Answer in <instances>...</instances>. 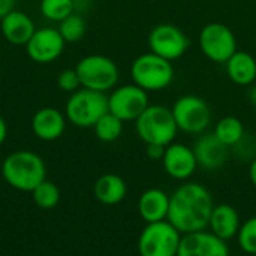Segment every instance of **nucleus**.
<instances>
[{
    "label": "nucleus",
    "instance_id": "1",
    "mask_svg": "<svg viewBox=\"0 0 256 256\" xmlns=\"http://www.w3.org/2000/svg\"><path fill=\"white\" fill-rule=\"evenodd\" d=\"M214 207L212 194L196 182H188L170 195L168 222L182 234L204 231L208 228L212 210Z\"/></svg>",
    "mask_w": 256,
    "mask_h": 256
},
{
    "label": "nucleus",
    "instance_id": "2",
    "mask_svg": "<svg viewBox=\"0 0 256 256\" xmlns=\"http://www.w3.org/2000/svg\"><path fill=\"white\" fill-rule=\"evenodd\" d=\"M2 176L10 188L21 192H33L36 186L46 180V166L39 154L18 150L3 160Z\"/></svg>",
    "mask_w": 256,
    "mask_h": 256
},
{
    "label": "nucleus",
    "instance_id": "3",
    "mask_svg": "<svg viewBox=\"0 0 256 256\" xmlns=\"http://www.w3.org/2000/svg\"><path fill=\"white\" fill-rule=\"evenodd\" d=\"M135 130L144 144L170 146L176 141L178 128L171 108L165 105H148L135 120Z\"/></svg>",
    "mask_w": 256,
    "mask_h": 256
},
{
    "label": "nucleus",
    "instance_id": "4",
    "mask_svg": "<svg viewBox=\"0 0 256 256\" xmlns=\"http://www.w3.org/2000/svg\"><path fill=\"white\" fill-rule=\"evenodd\" d=\"M176 72L172 62L148 51L138 56L130 64L132 82L150 92H160L168 88L174 81Z\"/></svg>",
    "mask_w": 256,
    "mask_h": 256
},
{
    "label": "nucleus",
    "instance_id": "5",
    "mask_svg": "<svg viewBox=\"0 0 256 256\" xmlns=\"http://www.w3.org/2000/svg\"><path fill=\"white\" fill-rule=\"evenodd\" d=\"M108 112L106 93L90 90L86 87L70 93L66 100L64 116L76 128H93L96 122Z\"/></svg>",
    "mask_w": 256,
    "mask_h": 256
},
{
    "label": "nucleus",
    "instance_id": "6",
    "mask_svg": "<svg viewBox=\"0 0 256 256\" xmlns=\"http://www.w3.org/2000/svg\"><path fill=\"white\" fill-rule=\"evenodd\" d=\"M75 70L80 76L81 87L106 93L117 87L120 80V69L117 63L102 54H88L82 57Z\"/></svg>",
    "mask_w": 256,
    "mask_h": 256
},
{
    "label": "nucleus",
    "instance_id": "7",
    "mask_svg": "<svg viewBox=\"0 0 256 256\" xmlns=\"http://www.w3.org/2000/svg\"><path fill=\"white\" fill-rule=\"evenodd\" d=\"M171 111L178 132H184L188 135H201L207 132L208 126L212 124L210 105L201 96L183 94L174 102Z\"/></svg>",
    "mask_w": 256,
    "mask_h": 256
},
{
    "label": "nucleus",
    "instance_id": "8",
    "mask_svg": "<svg viewBox=\"0 0 256 256\" xmlns=\"http://www.w3.org/2000/svg\"><path fill=\"white\" fill-rule=\"evenodd\" d=\"M182 232L168 220L147 224L138 237L140 256H177Z\"/></svg>",
    "mask_w": 256,
    "mask_h": 256
},
{
    "label": "nucleus",
    "instance_id": "9",
    "mask_svg": "<svg viewBox=\"0 0 256 256\" xmlns=\"http://www.w3.org/2000/svg\"><path fill=\"white\" fill-rule=\"evenodd\" d=\"M200 48L202 54L214 63H226L237 51L234 32L222 22H208L200 32Z\"/></svg>",
    "mask_w": 256,
    "mask_h": 256
},
{
    "label": "nucleus",
    "instance_id": "10",
    "mask_svg": "<svg viewBox=\"0 0 256 256\" xmlns=\"http://www.w3.org/2000/svg\"><path fill=\"white\" fill-rule=\"evenodd\" d=\"M148 105V93L134 82L118 86L108 94V111L123 123L135 122Z\"/></svg>",
    "mask_w": 256,
    "mask_h": 256
},
{
    "label": "nucleus",
    "instance_id": "11",
    "mask_svg": "<svg viewBox=\"0 0 256 256\" xmlns=\"http://www.w3.org/2000/svg\"><path fill=\"white\" fill-rule=\"evenodd\" d=\"M150 51L170 60H178L183 57L190 45L188 34L176 24L160 22L154 26L147 38Z\"/></svg>",
    "mask_w": 256,
    "mask_h": 256
},
{
    "label": "nucleus",
    "instance_id": "12",
    "mask_svg": "<svg viewBox=\"0 0 256 256\" xmlns=\"http://www.w3.org/2000/svg\"><path fill=\"white\" fill-rule=\"evenodd\" d=\"M64 39L58 28L42 27L36 28L33 36L24 45L28 58L39 64H48L56 62L64 51Z\"/></svg>",
    "mask_w": 256,
    "mask_h": 256
},
{
    "label": "nucleus",
    "instance_id": "13",
    "mask_svg": "<svg viewBox=\"0 0 256 256\" xmlns=\"http://www.w3.org/2000/svg\"><path fill=\"white\" fill-rule=\"evenodd\" d=\"M160 162L165 172L171 178L180 182L189 180L198 168V162L192 147L176 141L165 147V154Z\"/></svg>",
    "mask_w": 256,
    "mask_h": 256
},
{
    "label": "nucleus",
    "instance_id": "14",
    "mask_svg": "<svg viewBox=\"0 0 256 256\" xmlns=\"http://www.w3.org/2000/svg\"><path fill=\"white\" fill-rule=\"evenodd\" d=\"M177 256H230V248L225 240L204 230L183 234Z\"/></svg>",
    "mask_w": 256,
    "mask_h": 256
},
{
    "label": "nucleus",
    "instance_id": "15",
    "mask_svg": "<svg viewBox=\"0 0 256 256\" xmlns=\"http://www.w3.org/2000/svg\"><path fill=\"white\" fill-rule=\"evenodd\" d=\"M192 150L195 153L198 166L208 171L222 168L226 164L230 154V147H226L220 140H218L213 132H204L198 135L192 146Z\"/></svg>",
    "mask_w": 256,
    "mask_h": 256
},
{
    "label": "nucleus",
    "instance_id": "16",
    "mask_svg": "<svg viewBox=\"0 0 256 256\" xmlns=\"http://www.w3.org/2000/svg\"><path fill=\"white\" fill-rule=\"evenodd\" d=\"M66 128V116L52 106L38 110L32 117V130L42 141L58 140Z\"/></svg>",
    "mask_w": 256,
    "mask_h": 256
},
{
    "label": "nucleus",
    "instance_id": "17",
    "mask_svg": "<svg viewBox=\"0 0 256 256\" xmlns=\"http://www.w3.org/2000/svg\"><path fill=\"white\" fill-rule=\"evenodd\" d=\"M0 32L9 44L21 46L28 42L36 32V27L26 12L14 9L0 20Z\"/></svg>",
    "mask_w": 256,
    "mask_h": 256
},
{
    "label": "nucleus",
    "instance_id": "18",
    "mask_svg": "<svg viewBox=\"0 0 256 256\" xmlns=\"http://www.w3.org/2000/svg\"><path fill=\"white\" fill-rule=\"evenodd\" d=\"M240 226L242 219L236 207L231 204H214L207 228L212 234L225 242H230L237 237Z\"/></svg>",
    "mask_w": 256,
    "mask_h": 256
},
{
    "label": "nucleus",
    "instance_id": "19",
    "mask_svg": "<svg viewBox=\"0 0 256 256\" xmlns=\"http://www.w3.org/2000/svg\"><path fill=\"white\" fill-rule=\"evenodd\" d=\"M170 195L158 188L147 189L138 200V213L146 224L162 222L168 219Z\"/></svg>",
    "mask_w": 256,
    "mask_h": 256
},
{
    "label": "nucleus",
    "instance_id": "20",
    "mask_svg": "<svg viewBox=\"0 0 256 256\" xmlns=\"http://www.w3.org/2000/svg\"><path fill=\"white\" fill-rule=\"evenodd\" d=\"M228 78L242 87L256 82V58L246 51H236L232 57L225 63Z\"/></svg>",
    "mask_w": 256,
    "mask_h": 256
},
{
    "label": "nucleus",
    "instance_id": "21",
    "mask_svg": "<svg viewBox=\"0 0 256 256\" xmlns=\"http://www.w3.org/2000/svg\"><path fill=\"white\" fill-rule=\"evenodd\" d=\"M94 196L105 206H116L126 198V182L117 174H104L94 183Z\"/></svg>",
    "mask_w": 256,
    "mask_h": 256
},
{
    "label": "nucleus",
    "instance_id": "22",
    "mask_svg": "<svg viewBox=\"0 0 256 256\" xmlns=\"http://www.w3.org/2000/svg\"><path fill=\"white\" fill-rule=\"evenodd\" d=\"M213 134L218 136V140H220L226 147L232 148L237 142L242 141V138L246 135L244 130V124L242 123V120L238 117L234 116H226L222 117L216 126Z\"/></svg>",
    "mask_w": 256,
    "mask_h": 256
},
{
    "label": "nucleus",
    "instance_id": "23",
    "mask_svg": "<svg viewBox=\"0 0 256 256\" xmlns=\"http://www.w3.org/2000/svg\"><path fill=\"white\" fill-rule=\"evenodd\" d=\"M93 130L99 141L114 142L123 134V122L108 111L96 122V124L93 126Z\"/></svg>",
    "mask_w": 256,
    "mask_h": 256
},
{
    "label": "nucleus",
    "instance_id": "24",
    "mask_svg": "<svg viewBox=\"0 0 256 256\" xmlns=\"http://www.w3.org/2000/svg\"><path fill=\"white\" fill-rule=\"evenodd\" d=\"M40 15L52 22H60L75 12V0H40Z\"/></svg>",
    "mask_w": 256,
    "mask_h": 256
},
{
    "label": "nucleus",
    "instance_id": "25",
    "mask_svg": "<svg viewBox=\"0 0 256 256\" xmlns=\"http://www.w3.org/2000/svg\"><path fill=\"white\" fill-rule=\"evenodd\" d=\"M57 28H58V32H60V34L66 44L68 42L75 44L84 38L86 30H87V24H86V20L80 14L74 12L69 16H66L64 20H62L58 22Z\"/></svg>",
    "mask_w": 256,
    "mask_h": 256
},
{
    "label": "nucleus",
    "instance_id": "26",
    "mask_svg": "<svg viewBox=\"0 0 256 256\" xmlns=\"http://www.w3.org/2000/svg\"><path fill=\"white\" fill-rule=\"evenodd\" d=\"M32 195H33V202L39 208H44V210L54 208L60 201L58 188L52 182H48V180H44L39 186H36Z\"/></svg>",
    "mask_w": 256,
    "mask_h": 256
},
{
    "label": "nucleus",
    "instance_id": "27",
    "mask_svg": "<svg viewBox=\"0 0 256 256\" xmlns=\"http://www.w3.org/2000/svg\"><path fill=\"white\" fill-rule=\"evenodd\" d=\"M236 238H237L238 248L244 254L256 255V216L242 222V226Z\"/></svg>",
    "mask_w": 256,
    "mask_h": 256
},
{
    "label": "nucleus",
    "instance_id": "28",
    "mask_svg": "<svg viewBox=\"0 0 256 256\" xmlns=\"http://www.w3.org/2000/svg\"><path fill=\"white\" fill-rule=\"evenodd\" d=\"M57 86L60 90L66 92V93H74L78 88H81V81L80 76L74 69H64L60 72V75L57 76Z\"/></svg>",
    "mask_w": 256,
    "mask_h": 256
},
{
    "label": "nucleus",
    "instance_id": "29",
    "mask_svg": "<svg viewBox=\"0 0 256 256\" xmlns=\"http://www.w3.org/2000/svg\"><path fill=\"white\" fill-rule=\"evenodd\" d=\"M146 154L150 160H162L165 154V147L159 144H146Z\"/></svg>",
    "mask_w": 256,
    "mask_h": 256
},
{
    "label": "nucleus",
    "instance_id": "30",
    "mask_svg": "<svg viewBox=\"0 0 256 256\" xmlns=\"http://www.w3.org/2000/svg\"><path fill=\"white\" fill-rule=\"evenodd\" d=\"M15 9V0H0V20Z\"/></svg>",
    "mask_w": 256,
    "mask_h": 256
},
{
    "label": "nucleus",
    "instance_id": "31",
    "mask_svg": "<svg viewBox=\"0 0 256 256\" xmlns=\"http://www.w3.org/2000/svg\"><path fill=\"white\" fill-rule=\"evenodd\" d=\"M6 136H8V124L6 120L0 116V146L6 141Z\"/></svg>",
    "mask_w": 256,
    "mask_h": 256
},
{
    "label": "nucleus",
    "instance_id": "32",
    "mask_svg": "<svg viewBox=\"0 0 256 256\" xmlns=\"http://www.w3.org/2000/svg\"><path fill=\"white\" fill-rule=\"evenodd\" d=\"M249 180H250L252 186L256 189V158L249 165Z\"/></svg>",
    "mask_w": 256,
    "mask_h": 256
},
{
    "label": "nucleus",
    "instance_id": "33",
    "mask_svg": "<svg viewBox=\"0 0 256 256\" xmlns=\"http://www.w3.org/2000/svg\"><path fill=\"white\" fill-rule=\"evenodd\" d=\"M248 99H249L250 105L256 108V82H254V84L250 86V88H249V93H248Z\"/></svg>",
    "mask_w": 256,
    "mask_h": 256
}]
</instances>
